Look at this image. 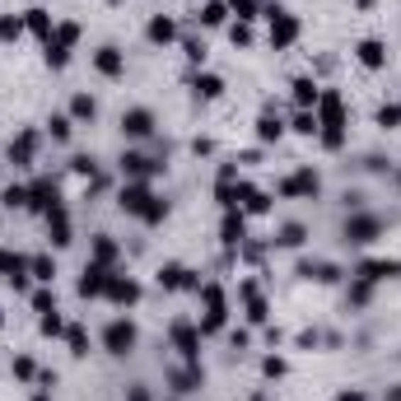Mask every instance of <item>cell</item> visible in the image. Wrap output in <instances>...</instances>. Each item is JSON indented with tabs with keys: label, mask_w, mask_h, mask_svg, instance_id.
I'll list each match as a JSON object with an SVG mask.
<instances>
[{
	"label": "cell",
	"mask_w": 401,
	"mask_h": 401,
	"mask_svg": "<svg viewBox=\"0 0 401 401\" xmlns=\"http://www.w3.org/2000/svg\"><path fill=\"white\" fill-rule=\"evenodd\" d=\"M280 196H317V173L303 168V173L285 178V182H280Z\"/></svg>",
	"instance_id": "obj_7"
},
{
	"label": "cell",
	"mask_w": 401,
	"mask_h": 401,
	"mask_svg": "<svg viewBox=\"0 0 401 401\" xmlns=\"http://www.w3.org/2000/svg\"><path fill=\"white\" fill-rule=\"evenodd\" d=\"M196 94H200V98H220V94H224V79L220 75H196Z\"/></svg>",
	"instance_id": "obj_24"
},
{
	"label": "cell",
	"mask_w": 401,
	"mask_h": 401,
	"mask_svg": "<svg viewBox=\"0 0 401 401\" xmlns=\"http://www.w3.org/2000/svg\"><path fill=\"white\" fill-rule=\"evenodd\" d=\"M126 401H149V392L145 388H131V392H126Z\"/></svg>",
	"instance_id": "obj_37"
},
{
	"label": "cell",
	"mask_w": 401,
	"mask_h": 401,
	"mask_svg": "<svg viewBox=\"0 0 401 401\" xmlns=\"http://www.w3.org/2000/svg\"><path fill=\"white\" fill-rule=\"evenodd\" d=\"M33 154H38V135H33V131H23L19 140L10 145V159H14L19 168H33Z\"/></svg>",
	"instance_id": "obj_12"
},
{
	"label": "cell",
	"mask_w": 401,
	"mask_h": 401,
	"mask_svg": "<svg viewBox=\"0 0 401 401\" xmlns=\"http://www.w3.org/2000/svg\"><path fill=\"white\" fill-rule=\"evenodd\" d=\"M336 401H368V397H364V392H355V388H350V392H341Z\"/></svg>",
	"instance_id": "obj_38"
},
{
	"label": "cell",
	"mask_w": 401,
	"mask_h": 401,
	"mask_svg": "<svg viewBox=\"0 0 401 401\" xmlns=\"http://www.w3.org/2000/svg\"><path fill=\"white\" fill-rule=\"evenodd\" d=\"M346 238H350V243H359V247L373 243V238H378V220H368V215L350 220V224H346Z\"/></svg>",
	"instance_id": "obj_11"
},
{
	"label": "cell",
	"mask_w": 401,
	"mask_h": 401,
	"mask_svg": "<svg viewBox=\"0 0 401 401\" xmlns=\"http://www.w3.org/2000/svg\"><path fill=\"white\" fill-rule=\"evenodd\" d=\"M52 243H56V247L70 243V220H66V210H61V205L52 210Z\"/></svg>",
	"instance_id": "obj_18"
},
{
	"label": "cell",
	"mask_w": 401,
	"mask_h": 401,
	"mask_svg": "<svg viewBox=\"0 0 401 401\" xmlns=\"http://www.w3.org/2000/svg\"><path fill=\"white\" fill-rule=\"evenodd\" d=\"M122 173L131 182H145L149 173H159V164H154V159H145L140 149H126V154H122Z\"/></svg>",
	"instance_id": "obj_6"
},
{
	"label": "cell",
	"mask_w": 401,
	"mask_h": 401,
	"mask_svg": "<svg viewBox=\"0 0 401 401\" xmlns=\"http://www.w3.org/2000/svg\"><path fill=\"white\" fill-rule=\"evenodd\" d=\"M173 346H178V355L187 359V364H196V359H200V327L173 322Z\"/></svg>",
	"instance_id": "obj_4"
},
{
	"label": "cell",
	"mask_w": 401,
	"mask_h": 401,
	"mask_svg": "<svg viewBox=\"0 0 401 401\" xmlns=\"http://www.w3.org/2000/svg\"><path fill=\"white\" fill-rule=\"evenodd\" d=\"M256 135H261V140H280V135H285V122H280V117H261V122H256Z\"/></svg>",
	"instance_id": "obj_25"
},
{
	"label": "cell",
	"mask_w": 401,
	"mask_h": 401,
	"mask_svg": "<svg viewBox=\"0 0 401 401\" xmlns=\"http://www.w3.org/2000/svg\"><path fill=\"white\" fill-rule=\"evenodd\" d=\"M229 38H234L238 47H247V43H252V28H247V23H234V28H229Z\"/></svg>",
	"instance_id": "obj_35"
},
{
	"label": "cell",
	"mask_w": 401,
	"mask_h": 401,
	"mask_svg": "<svg viewBox=\"0 0 401 401\" xmlns=\"http://www.w3.org/2000/svg\"><path fill=\"white\" fill-rule=\"evenodd\" d=\"M187 61H196V66H200V61H205V47H200L196 38H187Z\"/></svg>",
	"instance_id": "obj_36"
},
{
	"label": "cell",
	"mask_w": 401,
	"mask_h": 401,
	"mask_svg": "<svg viewBox=\"0 0 401 401\" xmlns=\"http://www.w3.org/2000/svg\"><path fill=\"white\" fill-rule=\"evenodd\" d=\"M317 98H322V84H317L312 75L294 79V103H299V108H317Z\"/></svg>",
	"instance_id": "obj_14"
},
{
	"label": "cell",
	"mask_w": 401,
	"mask_h": 401,
	"mask_svg": "<svg viewBox=\"0 0 401 401\" xmlns=\"http://www.w3.org/2000/svg\"><path fill=\"white\" fill-rule=\"evenodd\" d=\"M112 261H117V243H112L108 234H98V238H94V266H103V271H108Z\"/></svg>",
	"instance_id": "obj_17"
},
{
	"label": "cell",
	"mask_w": 401,
	"mask_h": 401,
	"mask_svg": "<svg viewBox=\"0 0 401 401\" xmlns=\"http://www.w3.org/2000/svg\"><path fill=\"white\" fill-rule=\"evenodd\" d=\"M378 126H383V131H397V126H401V108H383L378 112Z\"/></svg>",
	"instance_id": "obj_28"
},
{
	"label": "cell",
	"mask_w": 401,
	"mask_h": 401,
	"mask_svg": "<svg viewBox=\"0 0 401 401\" xmlns=\"http://www.w3.org/2000/svg\"><path fill=\"white\" fill-rule=\"evenodd\" d=\"M14 373H19V378H38V364L28 355H19V359H14Z\"/></svg>",
	"instance_id": "obj_32"
},
{
	"label": "cell",
	"mask_w": 401,
	"mask_h": 401,
	"mask_svg": "<svg viewBox=\"0 0 401 401\" xmlns=\"http://www.w3.org/2000/svg\"><path fill=\"white\" fill-rule=\"evenodd\" d=\"M94 70H98V75H108V79H117L126 70V61H122V52H117V47H98V52H94Z\"/></svg>",
	"instance_id": "obj_10"
},
{
	"label": "cell",
	"mask_w": 401,
	"mask_h": 401,
	"mask_svg": "<svg viewBox=\"0 0 401 401\" xmlns=\"http://www.w3.org/2000/svg\"><path fill=\"white\" fill-rule=\"evenodd\" d=\"M276 243L280 247H303V243H308V229H303V224H285Z\"/></svg>",
	"instance_id": "obj_21"
},
{
	"label": "cell",
	"mask_w": 401,
	"mask_h": 401,
	"mask_svg": "<svg viewBox=\"0 0 401 401\" xmlns=\"http://www.w3.org/2000/svg\"><path fill=\"white\" fill-rule=\"evenodd\" d=\"M397 182H401V173H397Z\"/></svg>",
	"instance_id": "obj_41"
},
{
	"label": "cell",
	"mask_w": 401,
	"mask_h": 401,
	"mask_svg": "<svg viewBox=\"0 0 401 401\" xmlns=\"http://www.w3.org/2000/svg\"><path fill=\"white\" fill-rule=\"evenodd\" d=\"M43 332H47V336H61V332H66V322H61L56 312H43Z\"/></svg>",
	"instance_id": "obj_34"
},
{
	"label": "cell",
	"mask_w": 401,
	"mask_h": 401,
	"mask_svg": "<svg viewBox=\"0 0 401 401\" xmlns=\"http://www.w3.org/2000/svg\"><path fill=\"white\" fill-rule=\"evenodd\" d=\"M224 14H229V10H224V0H210V5L200 10V23H210V28H220V23H224Z\"/></svg>",
	"instance_id": "obj_27"
},
{
	"label": "cell",
	"mask_w": 401,
	"mask_h": 401,
	"mask_svg": "<svg viewBox=\"0 0 401 401\" xmlns=\"http://www.w3.org/2000/svg\"><path fill=\"white\" fill-rule=\"evenodd\" d=\"M103 346H108V355H131V350H135V327L126 322V317L108 322V332H103Z\"/></svg>",
	"instance_id": "obj_2"
},
{
	"label": "cell",
	"mask_w": 401,
	"mask_h": 401,
	"mask_svg": "<svg viewBox=\"0 0 401 401\" xmlns=\"http://www.w3.org/2000/svg\"><path fill=\"white\" fill-rule=\"evenodd\" d=\"M23 28H33L38 38H52V33H56V23H52V10H43V5H33V10L23 14Z\"/></svg>",
	"instance_id": "obj_15"
},
{
	"label": "cell",
	"mask_w": 401,
	"mask_h": 401,
	"mask_svg": "<svg viewBox=\"0 0 401 401\" xmlns=\"http://www.w3.org/2000/svg\"><path fill=\"white\" fill-rule=\"evenodd\" d=\"M19 33H23V19H0V38H10L14 43Z\"/></svg>",
	"instance_id": "obj_33"
},
{
	"label": "cell",
	"mask_w": 401,
	"mask_h": 401,
	"mask_svg": "<svg viewBox=\"0 0 401 401\" xmlns=\"http://www.w3.org/2000/svg\"><path fill=\"white\" fill-rule=\"evenodd\" d=\"M66 346H70V355H75V359L89 355V336H84V327H70V332H66Z\"/></svg>",
	"instance_id": "obj_22"
},
{
	"label": "cell",
	"mask_w": 401,
	"mask_h": 401,
	"mask_svg": "<svg viewBox=\"0 0 401 401\" xmlns=\"http://www.w3.org/2000/svg\"><path fill=\"white\" fill-rule=\"evenodd\" d=\"M108 299L112 303H135V299H140V285H135V280H126V276H112L108 280Z\"/></svg>",
	"instance_id": "obj_13"
},
{
	"label": "cell",
	"mask_w": 401,
	"mask_h": 401,
	"mask_svg": "<svg viewBox=\"0 0 401 401\" xmlns=\"http://www.w3.org/2000/svg\"><path fill=\"white\" fill-rule=\"evenodd\" d=\"M266 317H271V312H266V303H261V299L252 294V299H247V322H266Z\"/></svg>",
	"instance_id": "obj_29"
},
{
	"label": "cell",
	"mask_w": 401,
	"mask_h": 401,
	"mask_svg": "<svg viewBox=\"0 0 401 401\" xmlns=\"http://www.w3.org/2000/svg\"><path fill=\"white\" fill-rule=\"evenodd\" d=\"M70 126H75V122H70V117H61V112H56L52 122H47V135H52V140H61V145H66V140H70Z\"/></svg>",
	"instance_id": "obj_26"
},
{
	"label": "cell",
	"mask_w": 401,
	"mask_h": 401,
	"mask_svg": "<svg viewBox=\"0 0 401 401\" xmlns=\"http://www.w3.org/2000/svg\"><path fill=\"white\" fill-rule=\"evenodd\" d=\"M117 200H122V210H126V215H140L145 224L164 220V200H159L154 191L145 187V182H126V187H122V196H117Z\"/></svg>",
	"instance_id": "obj_1"
},
{
	"label": "cell",
	"mask_w": 401,
	"mask_h": 401,
	"mask_svg": "<svg viewBox=\"0 0 401 401\" xmlns=\"http://www.w3.org/2000/svg\"><path fill=\"white\" fill-rule=\"evenodd\" d=\"M256 10H261V5H256V0H234V14H238V19H256Z\"/></svg>",
	"instance_id": "obj_31"
},
{
	"label": "cell",
	"mask_w": 401,
	"mask_h": 401,
	"mask_svg": "<svg viewBox=\"0 0 401 401\" xmlns=\"http://www.w3.org/2000/svg\"><path fill=\"white\" fill-rule=\"evenodd\" d=\"M75 38H79L75 23H61V28L47 38V61H52V66H66V56H70V47H75Z\"/></svg>",
	"instance_id": "obj_3"
},
{
	"label": "cell",
	"mask_w": 401,
	"mask_h": 401,
	"mask_svg": "<svg viewBox=\"0 0 401 401\" xmlns=\"http://www.w3.org/2000/svg\"><path fill=\"white\" fill-rule=\"evenodd\" d=\"M28 276L43 280V285H52V280H56V261H52V256H33V261H28Z\"/></svg>",
	"instance_id": "obj_19"
},
{
	"label": "cell",
	"mask_w": 401,
	"mask_h": 401,
	"mask_svg": "<svg viewBox=\"0 0 401 401\" xmlns=\"http://www.w3.org/2000/svg\"><path fill=\"white\" fill-rule=\"evenodd\" d=\"M33 401H52V397H47V392H38V397H33Z\"/></svg>",
	"instance_id": "obj_40"
},
{
	"label": "cell",
	"mask_w": 401,
	"mask_h": 401,
	"mask_svg": "<svg viewBox=\"0 0 401 401\" xmlns=\"http://www.w3.org/2000/svg\"><path fill=\"white\" fill-rule=\"evenodd\" d=\"M388 401H401V388H392V392H388Z\"/></svg>",
	"instance_id": "obj_39"
},
{
	"label": "cell",
	"mask_w": 401,
	"mask_h": 401,
	"mask_svg": "<svg viewBox=\"0 0 401 401\" xmlns=\"http://www.w3.org/2000/svg\"><path fill=\"white\" fill-rule=\"evenodd\" d=\"M145 33H149V43H159V47H164V43H173V38H178V23L159 14V19H149V28H145Z\"/></svg>",
	"instance_id": "obj_16"
},
{
	"label": "cell",
	"mask_w": 401,
	"mask_h": 401,
	"mask_svg": "<svg viewBox=\"0 0 401 401\" xmlns=\"http://www.w3.org/2000/svg\"><path fill=\"white\" fill-rule=\"evenodd\" d=\"M271 14V43L276 47H290L294 38H299V19L294 14H285V10H266Z\"/></svg>",
	"instance_id": "obj_5"
},
{
	"label": "cell",
	"mask_w": 401,
	"mask_h": 401,
	"mask_svg": "<svg viewBox=\"0 0 401 401\" xmlns=\"http://www.w3.org/2000/svg\"><path fill=\"white\" fill-rule=\"evenodd\" d=\"M378 252L388 256L392 266H401V229H392V234H383V243H378Z\"/></svg>",
	"instance_id": "obj_20"
},
{
	"label": "cell",
	"mask_w": 401,
	"mask_h": 401,
	"mask_svg": "<svg viewBox=\"0 0 401 401\" xmlns=\"http://www.w3.org/2000/svg\"><path fill=\"white\" fill-rule=\"evenodd\" d=\"M355 56H359V66H368V70H383V66H388V47H383L378 38H364V43L355 47Z\"/></svg>",
	"instance_id": "obj_9"
},
{
	"label": "cell",
	"mask_w": 401,
	"mask_h": 401,
	"mask_svg": "<svg viewBox=\"0 0 401 401\" xmlns=\"http://www.w3.org/2000/svg\"><path fill=\"white\" fill-rule=\"evenodd\" d=\"M33 308H38V312H56V294H52V290H38V294H33Z\"/></svg>",
	"instance_id": "obj_30"
},
{
	"label": "cell",
	"mask_w": 401,
	"mask_h": 401,
	"mask_svg": "<svg viewBox=\"0 0 401 401\" xmlns=\"http://www.w3.org/2000/svg\"><path fill=\"white\" fill-rule=\"evenodd\" d=\"M70 117H75V122H94V98L89 94H75V98H70Z\"/></svg>",
	"instance_id": "obj_23"
},
{
	"label": "cell",
	"mask_w": 401,
	"mask_h": 401,
	"mask_svg": "<svg viewBox=\"0 0 401 401\" xmlns=\"http://www.w3.org/2000/svg\"><path fill=\"white\" fill-rule=\"evenodd\" d=\"M122 131L131 135V140H145V135H154V117H149L145 108H131L122 117Z\"/></svg>",
	"instance_id": "obj_8"
}]
</instances>
